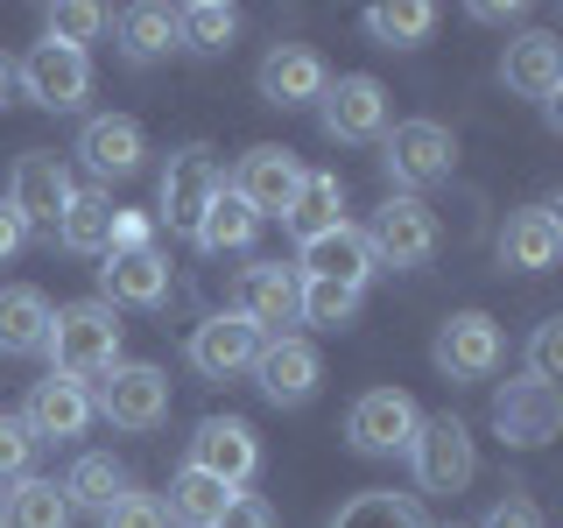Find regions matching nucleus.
Wrapping results in <instances>:
<instances>
[{
  "label": "nucleus",
  "instance_id": "nucleus-1",
  "mask_svg": "<svg viewBox=\"0 0 563 528\" xmlns=\"http://www.w3.org/2000/svg\"><path fill=\"white\" fill-rule=\"evenodd\" d=\"M49 374L64 381H99L120 366V317L99 304V296H85V304H64L49 310Z\"/></svg>",
  "mask_w": 563,
  "mask_h": 528
},
{
  "label": "nucleus",
  "instance_id": "nucleus-2",
  "mask_svg": "<svg viewBox=\"0 0 563 528\" xmlns=\"http://www.w3.org/2000/svg\"><path fill=\"white\" fill-rule=\"evenodd\" d=\"M14 85H22L35 106H49V113H70V106H85V92H92V57L43 35V43L14 64Z\"/></svg>",
  "mask_w": 563,
  "mask_h": 528
},
{
  "label": "nucleus",
  "instance_id": "nucleus-3",
  "mask_svg": "<svg viewBox=\"0 0 563 528\" xmlns=\"http://www.w3.org/2000/svg\"><path fill=\"white\" fill-rule=\"evenodd\" d=\"M92 416H106L113 430H155V422L169 416V374H163V366H141V360L99 374Z\"/></svg>",
  "mask_w": 563,
  "mask_h": 528
},
{
  "label": "nucleus",
  "instance_id": "nucleus-4",
  "mask_svg": "<svg viewBox=\"0 0 563 528\" xmlns=\"http://www.w3.org/2000/svg\"><path fill=\"white\" fill-rule=\"evenodd\" d=\"M409 458H416V486L422 493H465L472 486V430L457 416H430V422H416V437H409Z\"/></svg>",
  "mask_w": 563,
  "mask_h": 528
},
{
  "label": "nucleus",
  "instance_id": "nucleus-5",
  "mask_svg": "<svg viewBox=\"0 0 563 528\" xmlns=\"http://www.w3.org/2000/svg\"><path fill=\"white\" fill-rule=\"evenodd\" d=\"M225 190H233V198L254 211V219H289L296 190H303V163H296L289 148H275V141H261V148L240 155V176H233Z\"/></svg>",
  "mask_w": 563,
  "mask_h": 528
},
{
  "label": "nucleus",
  "instance_id": "nucleus-6",
  "mask_svg": "<svg viewBox=\"0 0 563 528\" xmlns=\"http://www.w3.org/2000/svg\"><path fill=\"white\" fill-rule=\"evenodd\" d=\"M437 211L422 198H387L374 211V233H366V246H374V261H387V268H422V261H437Z\"/></svg>",
  "mask_w": 563,
  "mask_h": 528
},
{
  "label": "nucleus",
  "instance_id": "nucleus-7",
  "mask_svg": "<svg viewBox=\"0 0 563 528\" xmlns=\"http://www.w3.org/2000/svg\"><path fill=\"white\" fill-rule=\"evenodd\" d=\"M387 176L401 184V198L409 190H422V184H444L451 176V163H457V141H451V128H437V120H401L395 134H387Z\"/></svg>",
  "mask_w": 563,
  "mask_h": 528
},
{
  "label": "nucleus",
  "instance_id": "nucleus-8",
  "mask_svg": "<svg viewBox=\"0 0 563 528\" xmlns=\"http://www.w3.org/2000/svg\"><path fill=\"white\" fill-rule=\"evenodd\" d=\"M219 190H225L219 155L211 148H176L169 169H163V219H169V233H198L205 205L219 198Z\"/></svg>",
  "mask_w": 563,
  "mask_h": 528
},
{
  "label": "nucleus",
  "instance_id": "nucleus-9",
  "mask_svg": "<svg viewBox=\"0 0 563 528\" xmlns=\"http://www.w3.org/2000/svg\"><path fill=\"white\" fill-rule=\"evenodd\" d=\"M254 360H261V331L240 310H219L190 331V366L205 381H240V374H254Z\"/></svg>",
  "mask_w": 563,
  "mask_h": 528
},
{
  "label": "nucleus",
  "instance_id": "nucleus-10",
  "mask_svg": "<svg viewBox=\"0 0 563 528\" xmlns=\"http://www.w3.org/2000/svg\"><path fill=\"white\" fill-rule=\"evenodd\" d=\"M416 422H422V416H416V402L401 395V387H374V395H360V402H352L345 437H352V451L387 458V451H409Z\"/></svg>",
  "mask_w": 563,
  "mask_h": 528
},
{
  "label": "nucleus",
  "instance_id": "nucleus-11",
  "mask_svg": "<svg viewBox=\"0 0 563 528\" xmlns=\"http://www.w3.org/2000/svg\"><path fill=\"white\" fill-rule=\"evenodd\" d=\"M254 465H261V444H254V430H246L240 416L198 422V437H190V472H205V480L240 493L246 480H254Z\"/></svg>",
  "mask_w": 563,
  "mask_h": 528
},
{
  "label": "nucleus",
  "instance_id": "nucleus-12",
  "mask_svg": "<svg viewBox=\"0 0 563 528\" xmlns=\"http://www.w3.org/2000/svg\"><path fill=\"white\" fill-rule=\"evenodd\" d=\"M70 190H78V184H70V169L57 163V155H49V148H29L22 163H14L8 205H14V219H22V226H49V233H57Z\"/></svg>",
  "mask_w": 563,
  "mask_h": 528
},
{
  "label": "nucleus",
  "instance_id": "nucleus-13",
  "mask_svg": "<svg viewBox=\"0 0 563 528\" xmlns=\"http://www.w3.org/2000/svg\"><path fill=\"white\" fill-rule=\"evenodd\" d=\"M493 430L507 437V444H550V437L563 430V395L542 381H507L500 395H493Z\"/></svg>",
  "mask_w": 563,
  "mask_h": 528
},
{
  "label": "nucleus",
  "instance_id": "nucleus-14",
  "mask_svg": "<svg viewBox=\"0 0 563 528\" xmlns=\"http://www.w3.org/2000/svg\"><path fill=\"white\" fill-rule=\"evenodd\" d=\"M85 422H92V387L85 381H35L29 402H22V430L35 437V444H64V437H85Z\"/></svg>",
  "mask_w": 563,
  "mask_h": 528
},
{
  "label": "nucleus",
  "instance_id": "nucleus-15",
  "mask_svg": "<svg viewBox=\"0 0 563 528\" xmlns=\"http://www.w3.org/2000/svg\"><path fill=\"white\" fill-rule=\"evenodd\" d=\"M430 360L444 366L451 381H486L493 366H500V324H493L486 310H457V317H444Z\"/></svg>",
  "mask_w": 563,
  "mask_h": 528
},
{
  "label": "nucleus",
  "instance_id": "nucleus-16",
  "mask_svg": "<svg viewBox=\"0 0 563 528\" xmlns=\"http://www.w3.org/2000/svg\"><path fill=\"white\" fill-rule=\"evenodd\" d=\"M324 134L331 141H380L387 134V85L366 78V70H352V78L324 85Z\"/></svg>",
  "mask_w": 563,
  "mask_h": 528
},
{
  "label": "nucleus",
  "instance_id": "nucleus-17",
  "mask_svg": "<svg viewBox=\"0 0 563 528\" xmlns=\"http://www.w3.org/2000/svg\"><path fill=\"white\" fill-rule=\"evenodd\" d=\"M254 374H261V395H268L275 409H296V402L317 395V374H324V366H317V345L310 339L282 331V339H261Z\"/></svg>",
  "mask_w": 563,
  "mask_h": 528
},
{
  "label": "nucleus",
  "instance_id": "nucleus-18",
  "mask_svg": "<svg viewBox=\"0 0 563 528\" xmlns=\"http://www.w3.org/2000/svg\"><path fill=\"white\" fill-rule=\"evenodd\" d=\"M296 296H303V282L296 268H282V261H254V268H240V317L261 331V339H282V324H296Z\"/></svg>",
  "mask_w": 563,
  "mask_h": 528
},
{
  "label": "nucleus",
  "instance_id": "nucleus-19",
  "mask_svg": "<svg viewBox=\"0 0 563 528\" xmlns=\"http://www.w3.org/2000/svg\"><path fill=\"white\" fill-rule=\"evenodd\" d=\"M99 304L113 310V304H134V310H155L169 296V254L163 246H134V254H106V268H99Z\"/></svg>",
  "mask_w": 563,
  "mask_h": 528
},
{
  "label": "nucleus",
  "instance_id": "nucleus-20",
  "mask_svg": "<svg viewBox=\"0 0 563 528\" xmlns=\"http://www.w3.org/2000/svg\"><path fill=\"white\" fill-rule=\"evenodd\" d=\"M500 78H507V92L550 106V99L563 92V43H556L550 29L515 35V43H507V57H500Z\"/></svg>",
  "mask_w": 563,
  "mask_h": 528
},
{
  "label": "nucleus",
  "instance_id": "nucleus-21",
  "mask_svg": "<svg viewBox=\"0 0 563 528\" xmlns=\"http://www.w3.org/2000/svg\"><path fill=\"white\" fill-rule=\"evenodd\" d=\"M303 282H339V289H366V275H374V246H366L360 226H331V233L303 240Z\"/></svg>",
  "mask_w": 563,
  "mask_h": 528
},
{
  "label": "nucleus",
  "instance_id": "nucleus-22",
  "mask_svg": "<svg viewBox=\"0 0 563 528\" xmlns=\"http://www.w3.org/2000/svg\"><path fill=\"white\" fill-rule=\"evenodd\" d=\"M324 85H331V70L303 43H275L261 57V99L268 106H310V99H324Z\"/></svg>",
  "mask_w": 563,
  "mask_h": 528
},
{
  "label": "nucleus",
  "instance_id": "nucleus-23",
  "mask_svg": "<svg viewBox=\"0 0 563 528\" xmlns=\"http://www.w3.org/2000/svg\"><path fill=\"white\" fill-rule=\"evenodd\" d=\"M78 155H85V169H92L99 184H113V176H134L141 169L148 141H141V128H134L128 113H99V120H85Z\"/></svg>",
  "mask_w": 563,
  "mask_h": 528
},
{
  "label": "nucleus",
  "instance_id": "nucleus-24",
  "mask_svg": "<svg viewBox=\"0 0 563 528\" xmlns=\"http://www.w3.org/2000/svg\"><path fill=\"white\" fill-rule=\"evenodd\" d=\"M556 254H563V219L550 205H528V211L507 219V233H500V261H507V268L542 275V268H556Z\"/></svg>",
  "mask_w": 563,
  "mask_h": 528
},
{
  "label": "nucleus",
  "instance_id": "nucleus-25",
  "mask_svg": "<svg viewBox=\"0 0 563 528\" xmlns=\"http://www.w3.org/2000/svg\"><path fill=\"white\" fill-rule=\"evenodd\" d=\"M49 345V296L43 289H0V352L29 360Z\"/></svg>",
  "mask_w": 563,
  "mask_h": 528
},
{
  "label": "nucleus",
  "instance_id": "nucleus-26",
  "mask_svg": "<svg viewBox=\"0 0 563 528\" xmlns=\"http://www.w3.org/2000/svg\"><path fill=\"white\" fill-rule=\"evenodd\" d=\"M113 198L106 190H70L64 219H57V240L70 246V254H106V240H113Z\"/></svg>",
  "mask_w": 563,
  "mask_h": 528
},
{
  "label": "nucleus",
  "instance_id": "nucleus-27",
  "mask_svg": "<svg viewBox=\"0 0 563 528\" xmlns=\"http://www.w3.org/2000/svg\"><path fill=\"white\" fill-rule=\"evenodd\" d=\"M254 233H261V219L233 198V190H219V198L205 205V219H198L190 240H198L205 254H240V246H254Z\"/></svg>",
  "mask_w": 563,
  "mask_h": 528
},
{
  "label": "nucleus",
  "instance_id": "nucleus-28",
  "mask_svg": "<svg viewBox=\"0 0 563 528\" xmlns=\"http://www.w3.org/2000/svg\"><path fill=\"white\" fill-rule=\"evenodd\" d=\"M225 501H233V486H219V480H205V472H176L169 480V501H163V515L169 521H184V528H211L225 515Z\"/></svg>",
  "mask_w": 563,
  "mask_h": 528
},
{
  "label": "nucleus",
  "instance_id": "nucleus-29",
  "mask_svg": "<svg viewBox=\"0 0 563 528\" xmlns=\"http://www.w3.org/2000/svg\"><path fill=\"white\" fill-rule=\"evenodd\" d=\"M233 35H240V8H225V0H190V8H176V43L198 50V57H219Z\"/></svg>",
  "mask_w": 563,
  "mask_h": 528
},
{
  "label": "nucleus",
  "instance_id": "nucleus-30",
  "mask_svg": "<svg viewBox=\"0 0 563 528\" xmlns=\"http://www.w3.org/2000/svg\"><path fill=\"white\" fill-rule=\"evenodd\" d=\"M430 29H437L430 0H387V8H366V35H374L380 50H416V43H430Z\"/></svg>",
  "mask_w": 563,
  "mask_h": 528
},
{
  "label": "nucleus",
  "instance_id": "nucleus-31",
  "mask_svg": "<svg viewBox=\"0 0 563 528\" xmlns=\"http://www.w3.org/2000/svg\"><path fill=\"white\" fill-rule=\"evenodd\" d=\"M339 211H345V184H339V176H303V190H296V205H289L282 226H289L296 240H317V233H331V226H345Z\"/></svg>",
  "mask_w": 563,
  "mask_h": 528
},
{
  "label": "nucleus",
  "instance_id": "nucleus-32",
  "mask_svg": "<svg viewBox=\"0 0 563 528\" xmlns=\"http://www.w3.org/2000/svg\"><path fill=\"white\" fill-rule=\"evenodd\" d=\"M120 50H128L134 64H155L176 50V8H155V0H141V8L120 14Z\"/></svg>",
  "mask_w": 563,
  "mask_h": 528
},
{
  "label": "nucleus",
  "instance_id": "nucleus-33",
  "mask_svg": "<svg viewBox=\"0 0 563 528\" xmlns=\"http://www.w3.org/2000/svg\"><path fill=\"white\" fill-rule=\"evenodd\" d=\"M0 528H70V501L57 480H14L8 493V521Z\"/></svg>",
  "mask_w": 563,
  "mask_h": 528
},
{
  "label": "nucleus",
  "instance_id": "nucleus-34",
  "mask_svg": "<svg viewBox=\"0 0 563 528\" xmlns=\"http://www.w3.org/2000/svg\"><path fill=\"white\" fill-rule=\"evenodd\" d=\"M120 493H128V472L113 465V458H78V465H70V480H64V501H70V515H78V507H92V515H106V507L120 501Z\"/></svg>",
  "mask_w": 563,
  "mask_h": 528
},
{
  "label": "nucleus",
  "instance_id": "nucleus-35",
  "mask_svg": "<svg viewBox=\"0 0 563 528\" xmlns=\"http://www.w3.org/2000/svg\"><path fill=\"white\" fill-rule=\"evenodd\" d=\"M331 528H430V521H422V507L409 493H360Z\"/></svg>",
  "mask_w": 563,
  "mask_h": 528
},
{
  "label": "nucleus",
  "instance_id": "nucleus-36",
  "mask_svg": "<svg viewBox=\"0 0 563 528\" xmlns=\"http://www.w3.org/2000/svg\"><path fill=\"white\" fill-rule=\"evenodd\" d=\"M352 310H360V289H339V282H303V296H296V317H303V324H324V331L352 324Z\"/></svg>",
  "mask_w": 563,
  "mask_h": 528
},
{
  "label": "nucleus",
  "instance_id": "nucleus-37",
  "mask_svg": "<svg viewBox=\"0 0 563 528\" xmlns=\"http://www.w3.org/2000/svg\"><path fill=\"white\" fill-rule=\"evenodd\" d=\"M43 22H49V43L85 50V43H92V35L106 29V8H92V0H64V8H49Z\"/></svg>",
  "mask_w": 563,
  "mask_h": 528
},
{
  "label": "nucleus",
  "instance_id": "nucleus-38",
  "mask_svg": "<svg viewBox=\"0 0 563 528\" xmlns=\"http://www.w3.org/2000/svg\"><path fill=\"white\" fill-rule=\"evenodd\" d=\"M528 381H542V387L563 381V317L536 324V339H528Z\"/></svg>",
  "mask_w": 563,
  "mask_h": 528
},
{
  "label": "nucleus",
  "instance_id": "nucleus-39",
  "mask_svg": "<svg viewBox=\"0 0 563 528\" xmlns=\"http://www.w3.org/2000/svg\"><path fill=\"white\" fill-rule=\"evenodd\" d=\"M99 528H169V515H163V501H155V493H120L113 507H106L99 515Z\"/></svg>",
  "mask_w": 563,
  "mask_h": 528
},
{
  "label": "nucleus",
  "instance_id": "nucleus-40",
  "mask_svg": "<svg viewBox=\"0 0 563 528\" xmlns=\"http://www.w3.org/2000/svg\"><path fill=\"white\" fill-rule=\"evenodd\" d=\"M29 458H35V437L22 430V416H0V486L29 480Z\"/></svg>",
  "mask_w": 563,
  "mask_h": 528
},
{
  "label": "nucleus",
  "instance_id": "nucleus-41",
  "mask_svg": "<svg viewBox=\"0 0 563 528\" xmlns=\"http://www.w3.org/2000/svg\"><path fill=\"white\" fill-rule=\"evenodd\" d=\"M134 246H155V226L141 219V211H113V240H106V254H134Z\"/></svg>",
  "mask_w": 563,
  "mask_h": 528
},
{
  "label": "nucleus",
  "instance_id": "nucleus-42",
  "mask_svg": "<svg viewBox=\"0 0 563 528\" xmlns=\"http://www.w3.org/2000/svg\"><path fill=\"white\" fill-rule=\"evenodd\" d=\"M211 528H275V515H268V501H254V493H233L225 515L211 521Z\"/></svg>",
  "mask_w": 563,
  "mask_h": 528
},
{
  "label": "nucleus",
  "instance_id": "nucleus-43",
  "mask_svg": "<svg viewBox=\"0 0 563 528\" xmlns=\"http://www.w3.org/2000/svg\"><path fill=\"white\" fill-rule=\"evenodd\" d=\"M479 528H542V515H536L528 501H500V507H493V515H486Z\"/></svg>",
  "mask_w": 563,
  "mask_h": 528
},
{
  "label": "nucleus",
  "instance_id": "nucleus-44",
  "mask_svg": "<svg viewBox=\"0 0 563 528\" xmlns=\"http://www.w3.org/2000/svg\"><path fill=\"white\" fill-rule=\"evenodd\" d=\"M22 240H29V226L14 219V205H8V198H0V261H14V254H22Z\"/></svg>",
  "mask_w": 563,
  "mask_h": 528
},
{
  "label": "nucleus",
  "instance_id": "nucleus-45",
  "mask_svg": "<svg viewBox=\"0 0 563 528\" xmlns=\"http://www.w3.org/2000/svg\"><path fill=\"white\" fill-rule=\"evenodd\" d=\"M472 14H479V22H515L521 8H515V0H507V8H500V0H479V8H472Z\"/></svg>",
  "mask_w": 563,
  "mask_h": 528
},
{
  "label": "nucleus",
  "instance_id": "nucleus-46",
  "mask_svg": "<svg viewBox=\"0 0 563 528\" xmlns=\"http://www.w3.org/2000/svg\"><path fill=\"white\" fill-rule=\"evenodd\" d=\"M8 92H14V64L0 57V106H8Z\"/></svg>",
  "mask_w": 563,
  "mask_h": 528
},
{
  "label": "nucleus",
  "instance_id": "nucleus-47",
  "mask_svg": "<svg viewBox=\"0 0 563 528\" xmlns=\"http://www.w3.org/2000/svg\"><path fill=\"white\" fill-rule=\"evenodd\" d=\"M0 521H8V486H0Z\"/></svg>",
  "mask_w": 563,
  "mask_h": 528
}]
</instances>
